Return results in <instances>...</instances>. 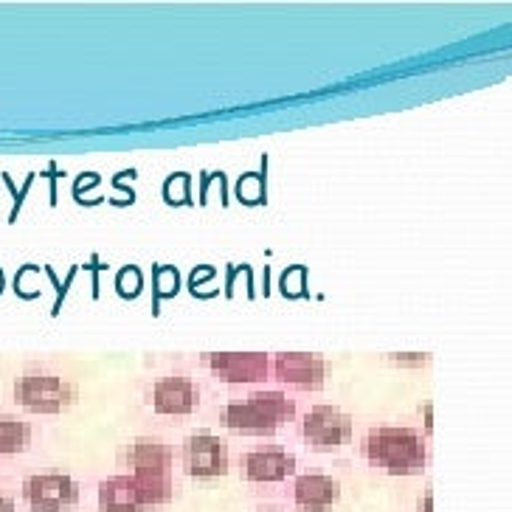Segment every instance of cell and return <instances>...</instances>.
<instances>
[{
    "label": "cell",
    "instance_id": "6da1fadb",
    "mask_svg": "<svg viewBox=\"0 0 512 512\" xmlns=\"http://www.w3.org/2000/svg\"><path fill=\"white\" fill-rule=\"evenodd\" d=\"M299 420V400L282 389H254L220 406V425L242 437H271Z\"/></svg>",
    "mask_w": 512,
    "mask_h": 512
},
{
    "label": "cell",
    "instance_id": "7a4b0ae2",
    "mask_svg": "<svg viewBox=\"0 0 512 512\" xmlns=\"http://www.w3.org/2000/svg\"><path fill=\"white\" fill-rule=\"evenodd\" d=\"M361 456L377 470L411 476L425 470L428 442L422 431L408 425H375L363 434Z\"/></svg>",
    "mask_w": 512,
    "mask_h": 512
},
{
    "label": "cell",
    "instance_id": "3957f363",
    "mask_svg": "<svg viewBox=\"0 0 512 512\" xmlns=\"http://www.w3.org/2000/svg\"><path fill=\"white\" fill-rule=\"evenodd\" d=\"M12 400L29 414H62L76 406L79 386L60 372L26 369L12 383Z\"/></svg>",
    "mask_w": 512,
    "mask_h": 512
},
{
    "label": "cell",
    "instance_id": "277c9868",
    "mask_svg": "<svg viewBox=\"0 0 512 512\" xmlns=\"http://www.w3.org/2000/svg\"><path fill=\"white\" fill-rule=\"evenodd\" d=\"M20 496L31 512L74 510L79 504V482L62 470H40L23 479Z\"/></svg>",
    "mask_w": 512,
    "mask_h": 512
},
{
    "label": "cell",
    "instance_id": "5b68a950",
    "mask_svg": "<svg viewBox=\"0 0 512 512\" xmlns=\"http://www.w3.org/2000/svg\"><path fill=\"white\" fill-rule=\"evenodd\" d=\"M271 380L290 392H321L330 380V361L316 352H273Z\"/></svg>",
    "mask_w": 512,
    "mask_h": 512
},
{
    "label": "cell",
    "instance_id": "8992f818",
    "mask_svg": "<svg viewBox=\"0 0 512 512\" xmlns=\"http://www.w3.org/2000/svg\"><path fill=\"white\" fill-rule=\"evenodd\" d=\"M240 476L248 484H259V487L285 484L296 476V456L279 442H259L242 451Z\"/></svg>",
    "mask_w": 512,
    "mask_h": 512
},
{
    "label": "cell",
    "instance_id": "52a82bcc",
    "mask_svg": "<svg viewBox=\"0 0 512 512\" xmlns=\"http://www.w3.org/2000/svg\"><path fill=\"white\" fill-rule=\"evenodd\" d=\"M181 462L186 476H192L197 482H214V479L226 476L228 465H231V451L220 434L192 431L183 439Z\"/></svg>",
    "mask_w": 512,
    "mask_h": 512
},
{
    "label": "cell",
    "instance_id": "ba28073f",
    "mask_svg": "<svg viewBox=\"0 0 512 512\" xmlns=\"http://www.w3.org/2000/svg\"><path fill=\"white\" fill-rule=\"evenodd\" d=\"M200 400H203V392H200L195 377L181 375V372L158 375L147 386V406L169 420H181V417L195 414L200 408Z\"/></svg>",
    "mask_w": 512,
    "mask_h": 512
},
{
    "label": "cell",
    "instance_id": "9c48e42d",
    "mask_svg": "<svg viewBox=\"0 0 512 512\" xmlns=\"http://www.w3.org/2000/svg\"><path fill=\"white\" fill-rule=\"evenodd\" d=\"M200 361L226 386H262L271 380L268 352H206Z\"/></svg>",
    "mask_w": 512,
    "mask_h": 512
},
{
    "label": "cell",
    "instance_id": "30bf717a",
    "mask_svg": "<svg viewBox=\"0 0 512 512\" xmlns=\"http://www.w3.org/2000/svg\"><path fill=\"white\" fill-rule=\"evenodd\" d=\"M299 434L310 448H344L352 442L355 422L344 408L338 406H310L299 420Z\"/></svg>",
    "mask_w": 512,
    "mask_h": 512
},
{
    "label": "cell",
    "instance_id": "8fae6325",
    "mask_svg": "<svg viewBox=\"0 0 512 512\" xmlns=\"http://www.w3.org/2000/svg\"><path fill=\"white\" fill-rule=\"evenodd\" d=\"M341 498V484L327 470H302L293 476V504L302 512H330Z\"/></svg>",
    "mask_w": 512,
    "mask_h": 512
},
{
    "label": "cell",
    "instance_id": "7c38bea8",
    "mask_svg": "<svg viewBox=\"0 0 512 512\" xmlns=\"http://www.w3.org/2000/svg\"><path fill=\"white\" fill-rule=\"evenodd\" d=\"M175 456H178L175 448L164 439L138 437L121 448L119 465L124 467V473H133V470H172Z\"/></svg>",
    "mask_w": 512,
    "mask_h": 512
},
{
    "label": "cell",
    "instance_id": "4fadbf2b",
    "mask_svg": "<svg viewBox=\"0 0 512 512\" xmlns=\"http://www.w3.org/2000/svg\"><path fill=\"white\" fill-rule=\"evenodd\" d=\"M96 501H99L102 512H147L144 501L138 496L136 484L127 473H116V476L102 479L99 490H96Z\"/></svg>",
    "mask_w": 512,
    "mask_h": 512
},
{
    "label": "cell",
    "instance_id": "5bb4252c",
    "mask_svg": "<svg viewBox=\"0 0 512 512\" xmlns=\"http://www.w3.org/2000/svg\"><path fill=\"white\" fill-rule=\"evenodd\" d=\"M34 425L23 417L0 414V459H15L31 448Z\"/></svg>",
    "mask_w": 512,
    "mask_h": 512
},
{
    "label": "cell",
    "instance_id": "9a60e30c",
    "mask_svg": "<svg viewBox=\"0 0 512 512\" xmlns=\"http://www.w3.org/2000/svg\"><path fill=\"white\" fill-rule=\"evenodd\" d=\"M0 512H17L15 498L9 496V493H3V490H0Z\"/></svg>",
    "mask_w": 512,
    "mask_h": 512
},
{
    "label": "cell",
    "instance_id": "2e32d148",
    "mask_svg": "<svg viewBox=\"0 0 512 512\" xmlns=\"http://www.w3.org/2000/svg\"><path fill=\"white\" fill-rule=\"evenodd\" d=\"M422 512H431V490L422 493Z\"/></svg>",
    "mask_w": 512,
    "mask_h": 512
},
{
    "label": "cell",
    "instance_id": "e0dca14e",
    "mask_svg": "<svg viewBox=\"0 0 512 512\" xmlns=\"http://www.w3.org/2000/svg\"><path fill=\"white\" fill-rule=\"evenodd\" d=\"M251 512H290V510H273V507H262V510H251Z\"/></svg>",
    "mask_w": 512,
    "mask_h": 512
}]
</instances>
